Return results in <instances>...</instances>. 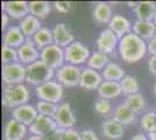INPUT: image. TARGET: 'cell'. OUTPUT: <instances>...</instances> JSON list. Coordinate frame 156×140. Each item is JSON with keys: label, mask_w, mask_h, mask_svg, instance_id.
<instances>
[{"label": "cell", "mask_w": 156, "mask_h": 140, "mask_svg": "<svg viewBox=\"0 0 156 140\" xmlns=\"http://www.w3.org/2000/svg\"><path fill=\"white\" fill-rule=\"evenodd\" d=\"M119 54L120 57L127 63H135L142 60L148 52L146 41L139 38L133 32L125 35L119 41Z\"/></svg>", "instance_id": "cell-1"}, {"label": "cell", "mask_w": 156, "mask_h": 140, "mask_svg": "<svg viewBox=\"0 0 156 140\" xmlns=\"http://www.w3.org/2000/svg\"><path fill=\"white\" fill-rule=\"evenodd\" d=\"M26 82L28 84L35 85V88L47 83L52 80L55 76V71L50 66H48L46 62L39 60L32 64L26 67Z\"/></svg>", "instance_id": "cell-2"}, {"label": "cell", "mask_w": 156, "mask_h": 140, "mask_svg": "<svg viewBox=\"0 0 156 140\" xmlns=\"http://www.w3.org/2000/svg\"><path fill=\"white\" fill-rule=\"evenodd\" d=\"M29 90L25 84L18 85H5L2 91V105L5 107H12V110L21 105L28 104Z\"/></svg>", "instance_id": "cell-3"}, {"label": "cell", "mask_w": 156, "mask_h": 140, "mask_svg": "<svg viewBox=\"0 0 156 140\" xmlns=\"http://www.w3.org/2000/svg\"><path fill=\"white\" fill-rule=\"evenodd\" d=\"M35 95L39 100H46L58 104L63 98V85L57 81L51 80L35 88Z\"/></svg>", "instance_id": "cell-4"}, {"label": "cell", "mask_w": 156, "mask_h": 140, "mask_svg": "<svg viewBox=\"0 0 156 140\" xmlns=\"http://www.w3.org/2000/svg\"><path fill=\"white\" fill-rule=\"evenodd\" d=\"M26 66L20 62L2 64L1 76L5 85H18L26 82Z\"/></svg>", "instance_id": "cell-5"}, {"label": "cell", "mask_w": 156, "mask_h": 140, "mask_svg": "<svg viewBox=\"0 0 156 140\" xmlns=\"http://www.w3.org/2000/svg\"><path fill=\"white\" fill-rule=\"evenodd\" d=\"M64 55L66 63L78 67V66L84 64L87 62L91 53H90L89 48L85 45H83L82 42L75 41L70 46L64 48Z\"/></svg>", "instance_id": "cell-6"}, {"label": "cell", "mask_w": 156, "mask_h": 140, "mask_svg": "<svg viewBox=\"0 0 156 140\" xmlns=\"http://www.w3.org/2000/svg\"><path fill=\"white\" fill-rule=\"evenodd\" d=\"M80 75H82V69L69 63H65L64 66H62L55 71L56 81L59 84L66 88H73L79 85Z\"/></svg>", "instance_id": "cell-7"}, {"label": "cell", "mask_w": 156, "mask_h": 140, "mask_svg": "<svg viewBox=\"0 0 156 140\" xmlns=\"http://www.w3.org/2000/svg\"><path fill=\"white\" fill-rule=\"evenodd\" d=\"M40 60L46 62L47 64L50 66L54 70H57L65 64L64 48L52 43L50 46L43 48L40 52Z\"/></svg>", "instance_id": "cell-8"}, {"label": "cell", "mask_w": 156, "mask_h": 140, "mask_svg": "<svg viewBox=\"0 0 156 140\" xmlns=\"http://www.w3.org/2000/svg\"><path fill=\"white\" fill-rule=\"evenodd\" d=\"M54 120L57 125V128H61V130L72 128V126H75V124L77 121L71 110V105L68 102L59 103L58 109H57L56 114L54 117Z\"/></svg>", "instance_id": "cell-9"}, {"label": "cell", "mask_w": 156, "mask_h": 140, "mask_svg": "<svg viewBox=\"0 0 156 140\" xmlns=\"http://www.w3.org/2000/svg\"><path fill=\"white\" fill-rule=\"evenodd\" d=\"M119 41H120V39L115 35V33L112 32L107 27L99 33L97 40H96V46H97L98 52L107 55V54L114 52L117 46H119Z\"/></svg>", "instance_id": "cell-10"}, {"label": "cell", "mask_w": 156, "mask_h": 140, "mask_svg": "<svg viewBox=\"0 0 156 140\" xmlns=\"http://www.w3.org/2000/svg\"><path fill=\"white\" fill-rule=\"evenodd\" d=\"M56 128H57V125H56L54 118L39 114L35 121L28 127V131L30 132L32 135H37L41 138H44L48 134L54 132Z\"/></svg>", "instance_id": "cell-11"}, {"label": "cell", "mask_w": 156, "mask_h": 140, "mask_svg": "<svg viewBox=\"0 0 156 140\" xmlns=\"http://www.w3.org/2000/svg\"><path fill=\"white\" fill-rule=\"evenodd\" d=\"M18 55L19 62L26 67L40 60V50L34 45L32 38H27L26 42L18 48Z\"/></svg>", "instance_id": "cell-12"}, {"label": "cell", "mask_w": 156, "mask_h": 140, "mask_svg": "<svg viewBox=\"0 0 156 140\" xmlns=\"http://www.w3.org/2000/svg\"><path fill=\"white\" fill-rule=\"evenodd\" d=\"M2 12L8 14L9 18L22 20L29 15V2L27 1H4L1 4Z\"/></svg>", "instance_id": "cell-13"}, {"label": "cell", "mask_w": 156, "mask_h": 140, "mask_svg": "<svg viewBox=\"0 0 156 140\" xmlns=\"http://www.w3.org/2000/svg\"><path fill=\"white\" fill-rule=\"evenodd\" d=\"M11 116H12V118L25 124L26 126H30L37 118L39 112H37L36 107L33 106L32 104H25V105L13 109Z\"/></svg>", "instance_id": "cell-14"}, {"label": "cell", "mask_w": 156, "mask_h": 140, "mask_svg": "<svg viewBox=\"0 0 156 140\" xmlns=\"http://www.w3.org/2000/svg\"><path fill=\"white\" fill-rule=\"evenodd\" d=\"M103 76L97 70L86 67L82 69L79 87L85 90H98L99 85L103 83Z\"/></svg>", "instance_id": "cell-15"}, {"label": "cell", "mask_w": 156, "mask_h": 140, "mask_svg": "<svg viewBox=\"0 0 156 140\" xmlns=\"http://www.w3.org/2000/svg\"><path fill=\"white\" fill-rule=\"evenodd\" d=\"M27 133V126L14 118L6 121L4 127V140H22Z\"/></svg>", "instance_id": "cell-16"}, {"label": "cell", "mask_w": 156, "mask_h": 140, "mask_svg": "<svg viewBox=\"0 0 156 140\" xmlns=\"http://www.w3.org/2000/svg\"><path fill=\"white\" fill-rule=\"evenodd\" d=\"M52 31V39H54V43L57 46L62 47V48H66L70 46L72 42H75V38L70 29L66 27L65 23H57L55 25Z\"/></svg>", "instance_id": "cell-17"}, {"label": "cell", "mask_w": 156, "mask_h": 140, "mask_svg": "<svg viewBox=\"0 0 156 140\" xmlns=\"http://www.w3.org/2000/svg\"><path fill=\"white\" fill-rule=\"evenodd\" d=\"M26 39L27 38L21 32L19 26H9L4 32L2 42H4V46H8L18 49L26 42Z\"/></svg>", "instance_id": "cell-18"}, {"label": "cell", "mask_w": 156, "mask_h": 140, "mask_svg": "<svg viewBox=\"0 0 156 140\" xmlns=\"http://www.w3.org/2000/svg\"><path fill=\"white\" fill-rule=\"evenodd\" d=\"M101 131L105 138L110 140H119L124 137V125L113 118H107L101 123Z\"/></svg>", "instance_id": "cell-19"}, {"label": "cell", "mask_w": 156, "mask_h": 140, "mask_svg": "<svg viewBox=\"0 0 156 140\" xmlns=\"http://www.w3.org/2000/svg\"><path fill=\"white\" fill-rule=\"evenodd\" d=\"M132 22L126 16L120 14H114L108 23V28L112 32H114L119 39H122L125 35L132 33Z\"/></svg>", "instance_id": "cell-20"}, {"label": "cell", "mask_w": 156, "mask_h": 140, "mask_svg": "<svg viewBox=\"0 0 156 140\" xmlns=\"http://www.w3.org/2000/svg\"><path fill=\"white\" fill-rule=\"evenodd\" d=\"M132 31L144 41H150L156 36V25L154 21H143L136 19L133 23Z\"/></svg>", "instance_id": "cell-21"}, {"label": "cell", "mask_w": 156, "mask_h": 140, "mask_svg": "<svg viewBox=\"0 0 156 140\" xmlns=\"http://www.w3.org/2000/svg\"><path fill=\"white\" fill-rule=\"evenodd\" d=\"M100 98L105 99H113L119 97L122 93V89L119 82H111V81H103L97 90Z\"/></svg>", "instance_id": "cell-22"}, {"label": "cell", "mask_w": 156, "mask_h": 140, "mask_svg": "<svg viewBox=\"0 0 156 140\" xmlns=\"http://www.w3.org/2000/svg\"><path fill=\"white\" fill-rule=\"evenodd\" d=\"M112 118L122 125H130L136 120V113L133 112L125 103H121L114 107Z\"/></svg>", "instance_id": "cell-23"}, {"label": "cell", "mask_w": 156, "mask_h": 140, "mask_svg": "<svg viewBox=\"0 0 156 140\" xmlns=\"http://www.w3.org/2000/svg\"><path fill=\"white\" fill-rule=\"evenodd\" d=\"M156 9V2L154 1H140L134 8V13L137 20L153 21Z\"/></svg>", "instance_id": "cell-24"}, {"label": "cell", "mask_w": 156, "mask_h": 140, "mask_svg": "<svg viewBox=\"0 0 156 140\" xmlns=\"http://www.w3.org/2000/svg\"><path fill=\"white\" fill-rule=\"evenodd\" d=\"M19 27L26 38H33L35 35V33L42 26H41V20L39 18L29 14V15H27L26 18H23L22 20H20Z\"/></svg>", "instance_id": "cell-25"}, {"label": "cell", "mask_w": 156, "mask_h": 140, "mask_svg": "<svg viewBox=\"0 0 156 140\" xmlns=\"http://www.w3.org/2000/svg\"><path fill=\"white\" fill-rule=\"evenodd\" d=\"M112 7L104 1H98L93 7V18L99 23H110L111 19L113 18Z\"/></svg>", "instance_id": "cell-26"}, {"label": "cell", "mask_w": 156, "mask_h": 140, "mask_svg": "<svg viewBox=\"0 0 156 140\" xmlns=\"http://www.w3.org/2000/svg\"><path fill=\"white\" fill-rule=\"evenodd\" d=\"M34 45L40 52L46 48V47L50 46L54 43V39H52V31L48 27H41L39 31L35 33V35L32 38Z\"/></svg>", "instance_id": "cell-27"}, {"label": "cell", "mask_w": 156, "mask_h": 140, "mask_svg": "<svg viewBox=\"0 0 156 140\" xmlns=\"http://www.w3.org/2000/svg\"><path fill=\"white\" fill-rule=\"evenodd\" d=\"M101 76L105 81H111V82H119L126 76L125 70L120 67L118 63L110 62L105 69L101 71Z\"/></svg>", "instance_id": "cell-28"}, {"label": "cell", "mask_w": 156, "mask_h": 140, "mask_svg": "<svg viewBox=\"0 0 156 140\" xmlns=\"http://www.w3.org/2000/svg\"><path fill=\"white\" fill-rule=\"evenodd\" d=\"M51 12V4L48 1H30L29 2V13L41 19L47 18Z\"/></svg>", "instance_id": "cell-29"}, {"label": "cell", "mask_w": 156, "mask_h": 140, "mask_svg": "<svg viewBox=\"0 0 156 140\" xmlns=\"http://www.w3.org/2000/svg\"><path fill=\"white\" fill-rule=\"evenodd\" d=\"M110 63V60H108V57H107V55L104 53H100V52H93L91 53L90 55V57H89V60L86 62V64H87V67L93 69V70H104L105 67L107 66Z\"/></svg>", "instance_id": "cell-30"}, {"label": "cell", "mask_w": 156, "mask_h": 140, "mask_svg": "<svg viewBox=\"0 0 156 140\" xmlns=\"http://www.w3.org/2000/svg\"><path fill=\"white\" fill-rule=\"evenodd\" d=\"M124 103L129 107L133 112H135L136 114L139 113V112H141L143 109H144V106H146L144 97H143L142 93H140V92L127 96Z\"/></svg>", "instance_id": "cell-31"}, {"label": "cell", "mask_w": 156, "mask_h": 140, "mask_svg": "<svg viewBox=\"0 0 156 140\" xmlns=\"http://www.w3.org/2000/svg\"><path fill=\"white\" fill-rule=\"evenodd\" d=\"M120 85H121V89H122V93L127 95V96L137 93L139 89H140L137 80L132 75H126L124 78L120 81Z\"/></svg>", "instance_id": "cell-32"}, {"label": "cell", "mask_w": 156, "mask_h": 140, "mask_svg": "<svg viewBox=\"0 0 156 140\" xmlns=\"http://www.w3.org/2000/svg\"><path fill=\"white\" fill-rule=\"evenodd\" d=\"M35 107H36V110H37L39 114L54 118L55 114H56L57 109H58V104L50 103V102H46V100H39V102L36 103Z\"/></svg>", "instance_id": "cell-33"}, {"label": "cell", "mask_w": 156, "mask_h": 140, "mask_svg": "<svg viewBox=\"0 0 156 140\" xmlns=\"http://www.w3.org/2000/svg\"><path fill=\"white\" fill-rule=\"evenodd\" d=\"M94 111L96 113L101 117H108L110 114H113V106L111 104L110 99L105 98H98L94 102Z\"/></svg>", "instance_id": "cell-34"}, {"label": "cell", "mask_w": 156, "mask_h": 140, "mask_svg": "<svg viewBox=\"0 0 156 140\" xmlns=\"http://www.w3.org/2000/svg\"><path fill=\"white\" fill-rule=\"evenodd\" d=\"M1 62H2V64L19 62L18 49L8 46H2V48H1Z\"/></svg>", "instance_id": "cell-35"}, {"label": "cell", "mask_w": 156, "mask_h": 140, "mask_svg": "<svg viewBox=\"0 0 156 140\" xmlns=\"http://www.w3.org/2000/svg\"><path fill=\"white\" fill-rule=\"evenodd\" d=\"M141 126L148 133L156 128V112H146L141 118Z\"/></svg>", "instance_id": "cell-36"}, {"label": "cell", "mask_w": 156, "mask_h": 140, "mask_svg": "<svg viewBox=\"0 0 156 140\" xmlns=\"http://www.w3.org/2000/svg\"><path fill=\"white\" fill-rule=\"evenodd\" d=\"M52 6H54V8H55L58 13L65 14L70 11V8H71V2H70V1H55V2H52Z\"/></svg>", "instance_id": "cell-37"}, {"label": "cell", "mask_w": 156, "mask_h": 140, "mask_svg": "<svg viewBox=\"0 0 156 140\" xmlns=\"http://www.w3.org/2000/svg\"><path fill=\"white\" fill-rule=\"evenodd\" d=\"M62 140H82V137H80V132L76 131L75 128L64 130V132H63V138H62Z\"/></svg>", "instance_id": "cell-38"}, {"label": "cell", "mask_w": 156, "mask_h": 140, "mask_svg": "<svg viewBox=\"0 0 156 140\" xmlns=\"http://www.w3.org/2000/svg\"><path fill=\"white\" fill-rule=\"evenodd\" d=\"M63 132H64V130L56 128L54 132H51L50 134H48L47 137H44L43 140H62V138H63Z\"/></svg>", "instance_id": "cell-39"}, {"label": "cell", "mask_w": 156, "mask_h": 140, "mask_svg": "<svg viewBox=\"0 0 156 140\" xmlns=\"http://www.w3.org/2000/svg\"><path fill=\"white\" fill-rule=\"evenodd\" d=\"M82 140H100L98 138V135L92 130H84L80 132Z\"/></svg>", "instance_id": "cell-40"}, {"label": "cell", "mask_w": 156, "mask_h": 140, "mask_svg": "<svg viewBox=\"0 0 156 140\" xmlns=\"http://www.w3.org/2000/svg\"><path fill=\"white\" fill-rule=\"evenodd\" d=\"M147 49H148V53H149L151 56H155L156 55V36L153 38L150 41H148V43H147Z\"/></svg>", "instance_id": "cell-41"}, {"label": "cell", "mask_w": 156, "mask_h": 140, "mask_svg": "<svg viewBox=\"0 0 156 140\" xmlns=\"http://www.w3.org/2000/svg\"><path fill=\"white\" fill-rule=\"evenodd\" d=\"M9 26H11L9 25V16L7 13L2 12V15H1V28H2V31L5 32Z\"/></svg>", "instance_id": "cell-42"}, {"label": "cell", "mask_w": 156, "mask_h": 140, "mask_svg": "<svg viewBox=\"0 0 156 140\" xmlns=\"http://www.w3.org/2000/svg\"><path fill=\"white\" fill-rule=\"evenodd\" d=\"M148 69L150 73L156 76V55L150 56V59L148 60Z\"/></svg>", "instance_id": "cell-43"}, {"label": "cell", "mask_w": 156, "mask_h": 140, "mask_svg": "<svg viewBox=\"0 0 156 140\" xmlns=\"http://www.w3.org/2000/svg\"><path fill=\"white\" fill-rule=\"evenodd\" d=\"M129 140H149L147 134H143V133H137L135 135H133Z\"/></svg>", "instance_id": "cell-44"}, {"label": "cell", "mask_w": 156, "mask_h": 140, "mask_svg": "<svg viewBox=\"0 0 156 140\" xmlns=\"http://www.w3.org/2000/svg\"><path fill=\"white\" fill-rule=\"evenodd\" d=\"M147 137H148L149 140H156V128L153 130V131H150V132H148V133H147Z\"/></svg>", "instance_id": "cell-45"}, {"label": "cell", "mask_w": 156, "mask_h": 140, "mask_svg": "<svg viewBox=\"0 0 156 140\" xmlns=\"http://www.w3.org/2000/svg\"><path fill=\"white\" fill-rule=\"evenodd\" d=\"M27 140H43V138L37 137V135H30V137L27 138Z\"/></svg>", "instance_id": "cell-46"}, {"label": "cell", "mask_w": 156, "mask_h": 140, "mask_svg": "<svg viewBox=\"0 0 156 140\" xmlns=\"http://www.w3.org/2000/svg\"><path fill=\"white\" fill-rule=\"evenodd\" d=\"M153 91H154V93H155V96H156V81H155V83H154V88H153Z\"/></svg>", "instance_id": "cell-47"}, {"label": "cell", "mask_w": 156, "mask_h": 140, "mask_svg": "<svg viewBox=\"0 0 156 140\" xmlns=\"http://www.w3.org/2000/svg\"><path fill=\"white\" fill-rule=\"evenodd\" d=\"M153 21H154V23L156 25V9H155V13H154V19H153Z\"/></svg>", "instance_id": "cell-48"}]
</instances>
